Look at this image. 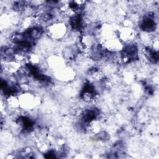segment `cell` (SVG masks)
I'll return each instance as SVG.
<instances>
[{"instance_id": "1", "label": "cell", "mask_w": 159, "mask_h": 159, "mask_svg": "<svg viewBox=\"0 0 159 159\" xmlns=\"http://www.w3.org/2000/svg\"><path fill=\"white\" fill-rule=\"evenodd\" d=\"M68 26L66 24L56 21L47 25L45 28L47 36L53 40H63L68 32Z\"/></svg>"}]
</instances>
